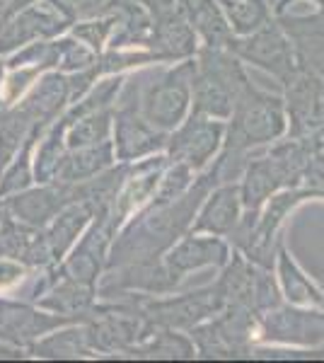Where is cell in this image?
Listing matches in <instances>:
<instances>
[{
  "label": "cell",
  "instance_id": "cell-1",
  "mask_svg": "<svg viewBox=\"0 0 324 363\" xmlns=\"http://www.w3.org/2000/svg\"><path fill=\"white\" fill-rule=\"evenodd\" d=\"M211 186H213V179H211V174H206L186 194L164 203V206H150V211L133 218V223L116 240L109 269L133 264V262L157 259V255L167 250L189 228L194 213L201 206V199L208 194Z\"/></svg>",
  "mask_w": 324,
  "mask_h": 363
},
{
  "label": "cell",
  "instance_id": "cell-2",
  "mask_svg": "<svg viewBox=\"0 0 324 363\" xmlns=\"http://www.w3.org/2000/svg\"><path fill=\"white\" fill-rule=\"evenodd\" d=\"M250 85L238 58L213 46L201 51L194 75V112L206 116H230L235 99Z\"/></svg>",
  "mask_w": 324,
  "mask_h": 363
},
{
  "label": "cell",
  "instance_id": "cell-3",
  "mask_svg": "<svg viewBox=\"0 0 324 363\" xmlns=\"http://www.w3.org/2000/svg\"><path fill=\"white\" fill-rule=\"evenodd\" d=\"M284 104L279 97L252 87L240 92L233 107V121L228 128V148L247 150L257 143H267L284 133Z\"/></svg>",
  "mask_w": 324,
  "mask_h": 363
},
{
  "label": "cell",
  "instance_id": "cell-4",
  "mask_svg": "<svg viewBox=\"0 0 324 363\" xmlns=\"http://www.w3.org/2000/svg\"><path fill=\"white\" fill-rule=\"evenodd\" d=\"M133 310L140 320H143V337L150 335L152 327H194L208 315L220 313L223 301L218 296L216 286L203 291H194L181 298H167V301H145V298H131ZM140 337V339H143Z\"/></svg>",
  "mask_w": 324,
  "mask_h": 363
},
{
  "label": "cell",
  "instance_id": "cell-5",
  "mask_svg": "<svg viewBox=\"0 0 324 363\" xmlns=\"http://www.w3.org/2000/svg\"><path fill=\"white\" fill-rule=\"evenodd\" d=\"M196 63H181L179 68L152 78L150 85L140 92L143 119L155 128H172L181 121L191 97Z\"/></svg>",
  "mask_w": 324,
  "mask_h": 363
},
{
  "label": "cell",
  "instance_id": "cell-6",
  "mask_svg": "<svg viewBox=\"0 0 324 363\" xmlns=\"http://www.w3.org/2000/svg\"><path fill=\"white\" fill-rule=\"evenodd\" d=\"M255 313L245 306H225V313L211 325L194 330V342L203 359H242L250 354Z\"/></svg>",
  "mask_w": 324,
  "mask_h": 363
},
{
  "label": "cell",
  "instance_id": "cell-7",
  "mask_svg": "<svg viewBox=\"0 0 324 363\" xmlns=\"http://www.w3.org/2000/svg\"><path fill=\"white\" fill-rule=\"evenodd\" d=\"M288 114H291L293 136L324 133V78L315 70L298 63L284 78Z\"/></svg>",
  "mask_w": 324,
  "mask_h": 363
},
{
  "label": "cell",
  "instance_id": "cell-8",
  "mask_svg": "<svg viewBox=\"0 0 324 363\" xmlns=\"http://www.w3.org/2000/svg\"><path fill=\"white\" fill-rule=\"evenodd\" d=\"M73 22L70 10L63 0H46L44 5H27L13 20L0 27V54H10L17 46L34 39L56 37L63 27Z\"/></svg>",
  "mask_w": 324,
  "mask_h": 363
},
{
  "label": "cell",
  "instance_id": "cell-9",
  "mask_svg": "<svg viewBox=\"0 0 324 363\" xmlns=\"http://www.w3.org/2000/svg\"><path fill=\"white\" fill-rule=\"evenodd\" d=\"M228 49L235 56L257 63L259 68L279 75L281 80L298 66L284 29H281V25H271V22L259 27L257 32H252L250 39H230Z\"/></svg>",
  "mask_w": 324,
  "mask_h": 363
},
{
  "label": "cell",
  "instance_id": "cell-10",
  "mask_svg": "<svg viewBox=\"0 0 324 363\" xmlns=\"http://www.w3.org/2000/svg\"><path fill=\"white\" fill-rule=\"evenodd\" d=\"M140 85L131 80V87L123 95L121 109L116 114V157L119 160H133V157L148 155L152 150L162 148L167 138L155 126H150L143 116H138Z\"/></svg>",
  "mask_w": 324,
  "mask_h": 363
},
{
  "label": "cell",
  "instance_id": "cell-11",
  "mask_svg": "<svg viewBox=\"0 0 324 363\" xmlns=\"http://www.w3.org/2000/svg\"><path fill=\"white\" fill-rule=\"evenodd\" d=\"M73 201H78V184L56 182V184H46L41 189L15 194L13 199L5 201V206L22 223L32 228H44L54 216H58Z\"/></svg>",
  "mask_w": 324,
  "mask_h": 363
},
{
  "label": "cell",
  "instance_id": "cell-12",
  "mask_svg": "<svg viewBox=\"0 0 324 363\" xmlns=\"http://www.w3.org/2000/svg\"><path fill=\"white\" fill-rule=\"evenodd\" d=\"M223 136V126L211 121L206 114L194 112L179 131L169 138V157L174 162H184L191 169L203 167L206 160L216 153Z\"/></svg>",
  "mask_w": 324,
  "mask_h": 363
},
{
  "label": "cell",
  "instance_id": "cell-13",
  "mask_svg": "<svg viewBox=\"0 0 324 363\" xmlns=\"http://www.w3.org/2000/svg\"><path fill=\"white\" fill-rule=\"evenodd\" d=\"M75 322L68 315H44L22 303L3 301L0 306V337L15 344H29L32 339L46 335L49 330Z\"/></svg>",
  "mask_w": 324,
  "mask_h": 363
},
{
  "label": "cell",
  "instance_id": "cell-14",
  "mask_svg": "<svg viewBox=\"0 0 324 363\" xmlns=\"http://www.w3.org/2000/svg\"><path fill=\"white\" fill-rule=\"evenodd\" d=\"M281 29L296 42L298 63L315 70L324 78V10L320 15H284Z\"/></svg>",
  "mask_w": 324,
  "mask_h": 363
},
{
  "label": "cell",
  "instance_id": "cell-15",
  "mask_svg": "<svg viewBox=\"0 0 324 363\" xmlns=\"http://www.w3.org/2000/svg\"><path fill=\"white\" fill-rule=\"evenodd\" d=\"M116 269H119V274H114V279L102 286V296H109L114 291H123V289L167 294V291H172L177 286V281H179V274L174 269H169L167 262L160 264L157 259L133 262V264H123Z\"/></svg>",
  "mask_w": 324,
  "mask_h": 363
},
{
  "label": "cell",
  "instance_id": "cell-16",
  "mask_svg": "<svg viewBox=\"0 0 324 363\" xmlns=\"http://www.w3.org/2000/svg\"><path fill=\"white\" fill-rule=\"evenodd\" d=\"M324 337V315L320 313H300V310L274 308L264 320V339H279V342L315 344Z\"/></svg>",
  "mask_w": 324,
  "mask_h": 363
},
{
  "label": "cell",
  "instance_id": "cell-17",
  "mask_svg": "<svg viewBox=\"0 0 324 363\" xmlns=\"http://www.w3.org/2000/svg\"><path fill=\"white\" fill-rule=\"evenodd\" d=\"M114 233V228L109 225L107 216L97 213V223L92 225V230L87 233V238L78 245V250L73 252V257L63 267V277L75 279L80 284H95L99 269H102L104 259V247L109 242V235Z\"/></svg>",
  "mask_w": 324,
  "mask_h": 363
},
{
  "label": "cell",
  "instance_id": "cell-18",
  "mask_svg": "<svg viewBox=\"0 0 324 363\" xmlns=\"http://www.w3.org/2000/svg\"><path fill=\"white\" fill-rule=\"evenodd\" d=\"M240 189L235 184H225L208 199L206 208L199 216L194 230L211 233V235H225L233 233V228L240 220Z\"/></svg>",
  "mask_w": 324,
  "mask_h": 363
},
{
  "label": "cell",
  "instance_id": "cell-19",
  "mask_svg": "<svg viewBox=\"0 0 324 363\" xmlns=\"http://www.w3.org/2000/svg\"><path fill=\"white\" fill-rule=\"evenodd\" d=\"M70 97V85L66 75H46L37 85V90L20 104L25 114L34 121V126H46L54 116L61 112L63 104Z\"/></svg>",
  "mask_w": 324,
  "mask_h": 363
},
{
  "label": "cell",
  "instance_id": "cell-20",
  "mask_svg": "<svg viewBox=\"0 0 324 363\" xmlns=\"http://www.w3.org/2000/svg\"><path fill=\"white\" fill-rule=\"evenodd\" d=\"M63 277V274H61ZM92 291L90 284H80L75 279L63 277L54 286L51 294H46V298H41V306L56 310L58 315H68L75 322H87L95 313V303H92Z\"/></svg>",
  "mask_w": 324,
  "mask_h": 363
},
{
  "label": "cell",
  "instance_id": "cell-21",
  "mask_svg": "<svg viewBox=\"0 0 324 363\" xmlns=\"http://www.w3.org/2000/svg\"><path fill=\"white\" fill-rule=\"evenodd\" d=\"M228 259V247L218 238H186L181 245L169 252L167 267L177 274L191 272L199 267H220Z\"/></svg>",
  "mask_w": 324,
  "mask_h": 363
},
{
  "label": "cell",
  "instance_id": "cell-22",
  "mask_svg": "<svg viewBox=\"0 0 324 363\" xmlns=\"http://www.w3.org/2000/svg\"><path fill=\"white\" fill-rule=\"evenodd\" d=\"M111 162V143L102 140L95 145H85V148H73V153H66L61 169H58L56 182H85L95 177L97 172H102L104 167H109Z\"/></svg>",
  "mask_w": 324,
  "mask_h": 363
},
{
  "label": "cell",
  "instance_id": "cell-23",
  "mask_svg": "<svg viewBox=\"0 0 324 363\" xmlns=\"http://www.w3.org/2000/svg\"><path fill=\"white\" fill-rule=\"evenodd\" d=\"M186 17H189L191 27L206 39V44L213 49H223L233 39L230 25L218 10L216 0H186Z\"/></svg>",
  "mask_w": 324,
  "mask_h": 363
},
{
  "label": "cell",
  "instance_id": "cell-24",
  "mask_svg": "<svg viewBox=\"0 0 324 363\" xmlns=\"http://www.w3.org/2000/svg\"><path fill=\"white\" fill-rule=\"evenodd\" d=\"M92 213H95V208H92L87 201H73V203H68L61 213H58L54 228L46 233V240H49L54 262L66 255V250L73 245V240L78 238V233L85 228V223L90 220Z\"/></svg>",
  "mask_w": 324,
  "mask_h": 363
},
{
  "label": "cell",
  "instance_id": "cell-25",
  "mask_svg": "<svg viewBox=\"0 0 324 363\" xmlns=\"http://www.w3.org/2000/svg\"><path fill=\"white\" fill-rule=\"evenodd\" d=\"M255 269L247 264L242 257H235L233 264L225 269V274L216 284V291L220 296L223 306L252 308V301H255Z\"/></svg>",
  "mask_w": 324,
  "mask_h": 363
},
{
  "label": "cell",
  "instance_id": "cell-26",
  "mask_svg": "<svg viewBox=\"0 0 324 363\" xmlns=\"http://www.w3.org/2000/svg\"><path fill=\"white\" fill-rule=\"evenodd\" d=\"M279 186H284V182H281L279 169H276L269 155L252 160L245 169V184H242V203L247 206V211L262 206Z\"/></svg>",
  "mask_w": 324,
  "mask_h": 363
},
{
  "label": "cell",
  "instance_id": "cell-27",
  "mask_svg": "<svg viewBox=\"0 0 324 363\" xmlns=\"http://www.w3.org/2000/svg\"><path fill=\"white\" fill-rule=\"evenodd\" d=\"M126 354L138 359H194V344L167 327H157V335H145Z\"/></svg>",
  "mask_w": 324,
  "mask_h": 363
},
{
  "label": "cell",
  "instance_id": "cell-28",
  "mask_svg": "<svg viewBox=\"0 0 324 363\" xmlns=\"http://www.w3.org/2000/svg\"><path fill=\"white\" fill-rule=\"evenodd\" d=\"M34 128L44 126H34V121L25 114L22 107L0 114V172L8 169L10 160H15V153L20 150V145H25Z\"/></svg>",
  "mask_w": 324,
  "mask_h": 363
},
{
  "label": "cell",
  "instance_id": "cell-29",
  "mask_svg": "<svg viewBox=\"0 0 324 363\" xmlns=\"http://www.w3.org/2000/svg\"><path fill=\"white\" fill-rule=\"evenodd\" d=\"M29 351L34 356H41V359H80V356L90 354L92 349L87 344L85 330H68L39 344H32Z\"/></svg>",
  "mask_w": 324,
  "mask_h": 363
},
{
  "label": "cell",
  "instance_id": "cell-30",
  "mask_svg": "<svg viewBox=\"0 0 324 363\" xmlns=\"http://www.w3.org/2000/svg\"><path fill=\"white\" fill-rule=\"evenodd\" d=\"M70 126L68 119H61L51 136L41 143L39 153H37V162H34V174H37L39 182L49 184V182H56L58 177V169H61L63 160H66V145H63V133Z\"/></svg>",
  "mask_w": 324,
  "mask_h": 363
},
{
  "label": "cell",
  "instance_id": "cell-31",
  "mask_svg": "<svg viewBox=\"0 0 324 363\" xmlns=\"http://www.w3.org/2000/svg\"><path fill=\"white\" fill-rule=\"evenodd\" d=\"M109 126H111V109L104 107V109H97V112H90V114H82L78 126L70 128L68 133V148H85V145H95V143H102L107 140V133H109Z\"/></svg>",
  "mask_w": 324,
  "mask_h": 363
},
{
  "label": "cell",
  "instance_id": "cell-32",
  "mask_svg": "<svg viewBox=\"0 0 324 363\" xmlns=\"http://www.w3.org/2000/svg\"><path fill=\"white\" fill-rule=\"evenodd\" d=\"M225 10L230 17V25H233L238 34H252L269 22L267 0H240V3L230 5Z\"/></svg>",
  "mask_w": 324,
  "mask_h": 363
},
{
  "label": "cell",
  "instance_id": "cell-33",
  "mask_svg": "<svg viewBox=\"0 0 324 363\" xmlns=\"http://www.w3.org/2000/svg\"><path fill=\"white\" fill-rule=\"evenodd\" d=\"M41 128H34L32 133H29V138L25 140V145H22V153L20 157L13 162V167L5 172V177H0V196H8V194H17V191H22L25 186L32 182V169H29V148L34 145V140L39 138Z\"/></svg>",
  "mask_w": 324,
  "mask_h": 363
},
{
  "label": "cell",
  "instance_id": "cell-34",
  "mask_svg": "<svg viewBox=\"0 0 324 363\" xmlns=\"http://www.w3.org/2000/svg\"><path fill=\"white\" fill-rule=\"evenodd\" d=\"M281 279H284L286 294L293 303H324V298L310 286V281L298 272L286 252H281Z\"/></svg>",
  "mask_w": 324,
  "mask_h": 363
},
{
  "label": "cell",
  "instance_id": "cell-35",
  "mask_svg": "<svg viewBox=\"0 0 324 363\" xmlns=\"http://www.w3.org/2000/svg\"><path fill=\"white\" fill-rule=\"evenodd\" d=\"M92 63H95V54L87 51L82 44L58 42V63L56 66H61L66 70H82V68H92Z\"/></svg>",
  "mask_w": 324,
  "mask_h": 363
},
{
  "label": "cell",
  "instance_id": "cell-36",
  "mask_svg": "<svg viewBox=\"0 0 324 363\" xmlns=\"http://www.w3.org/2000/svg\"><path fill=\"white\" fill-rule=\"evenodd\" d=\"M281 298H279V291H276V284L274 279L269 277L267 272H257V279H255V301H252V308L255 310H274L279 308Z\"/></svg>",
  "mask_w": 324,
  "mask_h": 363
},
{
  "label": "cell",
  "instance_id": "cell-37",
  "mask_svg": "<svg viewBox=\"0 0 324 363\" xmlns=\"http://www.w3.org/2000/svg\"><path fill=\"white\" fill-rule=\"evenodd\" d=\"M116 25V17L109 15L107 20H99V22H90V25H80L75 27V37L82 39L85 44H90L92 49L99 51V46L104 44V39L109 37L111 27Z\"/></svg>",
  "mask_w": 324,
  "mask_h": 363
},
{
  "label": "cell",
  "instance_id": "cell-38",
  "mask_svg": "<svg viewBox=\"0 0 324 363\" xmlns=\"http://www.w3.org/2000/svg\"><path fill=\"white\" fill-rule=\"evenodd\" d=\"M109 0H63V5L70 10V15L75 17H95L102 15L104 8H107Z\"/></svg>",
  "mask_w": 324,
  "mask_h": 363
},
{
  "label": "cell",
  "instance_id": "cell-39",
  "mask_svg": "<svg viewBox=\"0 0 324 363\" xmlns=\"http://www.w3.org/2000/svg\"><path fill=\"white\" fill-rule=\"evenodd\" d=\"M22 279V267L15 264L10 259H0V289H8V286L17 284Z\"/></svg>",
  "mask_w": 324,
  "mask_h": 363
},
{
  "label": "cell",
  "instance_id": "cell-40",
  "mask_svg": "<svg viewBox=\"0 0 324 363\" xmlns=\"http://www.w3.org/2000/svg\"><path fill=\"white\" fill-rule=\"evenodd\" d=\"M27 5H32V0H0V27L8 20H13L20 10L27 8Z\"/></svg>",
  "mask_w": 324,
  "mask_h": 363
},
{
  "label": "cell",
  "instance_id": "cell-41",
  "mask_svg": "<svg viewBox=\"0 0 324 363\" xmlns=\"http://www.w3.org/2000/svg\"><path fill=\"white\" fill-rule=\"evenodd\" d=\"M0 359H22V351L20 349H13V347H3L0 344Z\"/></svg>",
  "mask_w": 324,
  "mask_h": 363
},
{
  "label": "cell",
  "instance_id": "cell-42",
  "mask_svg": "<svg viewBox=\"0 0 324 363\" xmlns=\"http://www.w3.org/2000/svg\"><path fill=\"white\" fill-rule=\"evenodd\" d=\"M5 213H8V208H5V203H0V228H3V220H5Z\"/></svg>",
  "mask_w": 324,
  "mask_h": 363
},
{
  "label": "cell",
  "instance_id": "cell-43",
  "mask_svg": "<svg viewBox=\"0 0 324 363\" xmlns=\"http://www.w3.org/2000/svg\"><path fill=\"white\" fill-rule=\"evenodd\" d=\"M220 5H225V8H230V5H235V3H240V0H218Z\"/></svg>",
  "mask_w": 324,
  "mask_h": 363
},
{
  "label": "cell",
  "instance_id": "cell-44",
  "mask_svg": "<svg viewBox=\"0 0 324 363\" xmlns=\"http://www.w3.org/2000/svg\"><path fill=\"white\" fill-rule=\"evenodd\" d=\"M0 85H3V61H0Z\"/></svg>",
  "mask_w": 324,
  "mask_h": 363
},
{
  "label": "cell",
  "instance_id": "cell-45",
  "mask_svg": "<svg viewBox=\"0 0 324 363\" xmlns=\"http://www.w3.org/2000/svg\"><path fill=\"white\" fill-rule=\"evenodd\" d=\"M317 3H320V5H324V0H317Z\"/></svg>",
  "mask_w": 324,
  "mask_h": 363
}]
</instances>
